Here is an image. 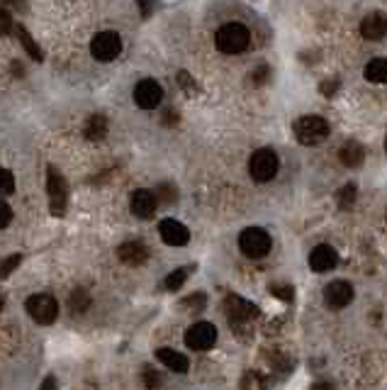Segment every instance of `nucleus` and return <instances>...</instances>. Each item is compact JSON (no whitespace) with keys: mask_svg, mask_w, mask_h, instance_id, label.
Here are the masks:
<instances>
[{"mask_svg":"<svg viewBox=\"0 0 387 390\" xmlns=\"http://www.w3.org/2000/svg\"><path fill=\"white\" fill-rule=\"evenodd\" d=\"M205 303H208V298H205V293H193L190 298L183 300V308L188 310H203Z\"/></svg>","mask_w":387,"mask_h":390,"instance_id":"obj_29","label":"nucleus"},{"mask_svg":"<svg viewBox=\"0 0 387 390\" xmlns=\"http://www.w3.org/2000/svg\"><path fill=\"white\" fill-rule=\"evenodd\" d=\"M156 358L163 363L166 368H171L173 373H188V368H190V361H188V356H183L180 351L176 349H158L156 351Z\"/></svg>","mask_w":387,"mask_h":390,"instance_id":"obj_17","label":"nucleus"},{"mask_svg":"<svg viewBox=\"0 0 387 390\" xmlns=\"http://www.w3.org/2000/svg\"><path fill=\"white\" fill-rule=\"evenodd\" d=\"M46 193H49L51 215L54 218H63V213H66V200H68V183L54 166H49V171H46Z\"/></svg>","mask_w":387,"mask_h":390,"instance_id":"obj_5","label":"nucleus"},{"mask_svg":"<svg viewBox=\"0 0 387 390\" xmlns=\"http://www.w3.org/2000/svg\"><path fill=\"white\" fill-rule=\"evenodd\" d=\"M363 159H365V149L358 141H346V144L338 149V161L348 168H358L360 163H363Z\"/></svg>","mask_w":387,"mask_h":390,"instance_id":"obj_18","label":"nucleus"},{"mask_svg":"<svg viewBox=\"0 0 387 390\" xmlns=\"http://www.w3.org/2000/svg\"><path fill=\"white\" fill-rule=\"evenodd\" d=\"M158 232H161V239L166 241L168 246H185L190 241V232L183 222L178 220H163L158 225Z\"/></svg>","mask_w":387,"mask_h":390,"instance_id":"obj_12","label":"nucleus"},{"mask_svg":"<svg viewBox=\"0 0 387 390\" xmlns=\"http://www.w3.org/2000/svg\"><path fill=\"white\" fill-rule=\"evenodd\" d=\"M360 34L363 39L378 42L387 34V15L383 13H370L368 18L360 23Z\"/></svg>","mask_w":387,"mask_h":390,"instance_id":"obj_14","label":"nucleus"},{"mask_svg":"<svg viewBox=\"0 0 387 390\" xmlns=\"http://www.w3.org/2000/svg\"><path fill=\"white\" fill-rule=\"evenodd\" d=\"M10 30H13V18L8 10H0V34L10 32Z\"/></svg>","mask_w":387,"mask_h":390,"instance_id":"obj_33","label":"nucleus"},{"mask_svg":"<svg viewBox=\"0 0 387 390\" xmlns=\"http://www.w3.org/2000/svg\"><path fill=\"white\" fill-rule=\"evenodd\" d=\"M120 51H122V39L113 30L95 34V39L90 42V54L98 61H115L120 56Z\"/></svg>","mask_w":387,"mask_h":390,"instance_id":"obj_7","label":"nucleus"},{"mask_svg":"<svg viewBox=\"0 0 387 390\" xmlns=\"http://www.w3.org/2000/svg\"><path fill=\"white\" fill-rule=\"evenodd\" d=\"M158 198H161L163 203H173V200H176V191H173V186L163 183V186L158 188Z\"/></svg>","mask_w":387,"mask_h":390,"instance_id":"obj_32","label":"nucleus"},{"mask_svg":"<svg viewBox=\"0 0 387 390\" xmlns=\"http://www.w3.org/2000/svg\"><path fill=\"white\" fill-rule=\"evenodd\" d=\"M161 98H163V91H161V86L153 81V78H144V81H139L134 86V103H137V108L153 110V108H158Z\"/></svg>","mask_w":387,"mask_h":390,"instance_id":"obj_9","label":"nucleus"},{"mask_svg":"<svg viewBox=\"0 0 387 390\" xmlns=\"http://www.w3.org/2000/svg\"><path fill=\"white\" fill-rule=\"evenodd\" d=\"M310 390H331V383H315Z\"/></svg>","mask_w":387,"mask_h":390,"instance_id":"obj_39","label":"nucleus"},{"mask_svg":"<svg viewBox=\"0 0 387 390\" xmlns=\"http://www.w3.org/2000/svg\"><path fill=\"white\" fill-rule=\"evenodd\" d=\"M25 308H27V315L37 325H51L59 317V303L49 293L32 295V298H27V303H25Z\"/></svg>","mask_w":387,"mask_h":390,"instance_id":"obj_4","label":"nucleus"},{"mask_svg":"<svg viewBox=\"0 0 387 390\" xmlns=\"http://www.w3.org/2000/svg\"><path fill=\"white\" fill-rule=\"evenodd\" d=\"M39 390H59V381H56V376H46L44 381H42Z\"/></svg>","mask_w":387,"mask_h":390,"instance_id":"obj_38","label":"nucleus"},{"mask_svg":"<svg viewBox=\"0 0 387 390\" xmlns=\"http://www.w3.org/2000/svg\"><path fill=\"white\" fill-rule=\"evenodd\" d=\"M190 271H193V268H176L173 273H168L166 283H163V286H166V291H180V288H183V283L188 281Z\"/></svg>","mask_w":387,"mask_h":390,"instance_id":"obj_25","label":"nucleus"},{"mask_svg":"<svg viewBox=\"0 0 387 390\" xmlns=\"http://www.w3.org/2000/svg\"><path fill=\"white\" fill-rule=\"evenodd\" d=\"M15 191V176L8 168H0V195H10Z\"/></svg>","mask_w":387,"mask_h":390,"instance_id":"obj_27","label":"nucleus"},{"mask_svg":"<svg viewBox=\"0 0 387 390\" xmlns=\"http://www.w3.org/2000/svg\"><path fill=\"white\" fill-rule=\"evenodd\" d=\"M356 198H358L356 183H346V186H341L338 188V193H336V203H338V208L341 210H351L353 203H356Z\"/></svg>","mask_w":387,"mask_h":390,"instance_id":"obj_22","label":"nucleus"},{"mask_svg":"<svg viewBox=\"0 0 387 390\" xmlns=\"http://www.w3.org/2000/svg\"><path fill=\"white\" fill-rule=\"evenodd\" d=\"M83 134H86L88 139H93V141L103 139V137L108 134V120H105L103 115H90L88 122H86V130H83Z\"/></svg>","mask_w":387,"mask_h":390,"instance_id":"obj_19","label":"nucleus"},{"mask_svg":"<svg viewBox=\"0 0 387 390\" xmlns=\"http://www.w3.org/2000/svg\"><path fill=\"white\" fill-rule=\"evenodd\" d=\"M273 295L275 298H280V300H293V288L290 286H273Z\"/></svg>","mask_w":387,"mask_h":390,"instance_id":"obj_34","label":"nucleus"},{"mask_svg":"<svg viewBox=\"0 0 387 390\" xmlns=\"http://www.w3.org/2000/svg\"><path fill=\"white\" fill-rule=\"evenodd\" d=\"M10 222H13V208L5 200H0V229H5Z\"/></svg>","mask_w":387,"mask_h":390,"instance_id":"obj_31","label":"nucleus"},{"mask_svg":"<svg viewBox=\"0 0 387 390\" xmlns=\"http://www.w3.org/2000/svg\"><path fill=\"white\" fill-rule=\"evenodd\" d=\"M5 308V298H3V293H0V310Z\"/></svg>","mask_w":387,"mask_h":390,"instance_id":"obj_40","label":"nucleus"},{"mask_svg":"<svg viewBox=\"0 0 387 390\" xmlns=\"http://www.w3.org/2000/svg\"><path fill=\"white\" fill-rule=\"evenodd\" d=\"M293 132H295V139L305 146H312V144H319L329 137V122L324 118H317V115H305V118L295 120L293 125Z\"/></svg>","mask_w":387,"mask_h":390,"instance_id":"obj_2","label":"nucleus"},{"mask_svg":"<svg viewBox=\"0 0 387 390\" xmlns=\"http://www.w3.org/2000/svg\"><path fill=\"white\" fill-rule=\"evenodd\" d=\"M118 256L122 263L127 266H141L146 259H149V249L141 241H125V244L118 249Z\"/></svg>","mask_w":387,"mask_h":390,"instance_id":"obj_16","label":"nucleus"},{"mask_svg":"<svg viewBox=\"0 0 387 390\" xmlns=\"http://www.w3.org/2000/svg\"><path fill=\"white\" fill-rule=\"evenodd\" d=\"M336 263H338V254L329 244H319V246L312 249V254H310V268L312 271L326 273V271H331V268H336Z\"/></svg>","mask_w":387,"mask_h":390,"instance_id":"obj_13","label":"nucleus"},{"mask_svg":"<svg viewBox=\"0 0 387 390\" xmlns=\"http://www.w3.org/2000/svg\"><path fill=\"white\" fill-rule=\"evenodd\" d=\"M15 32H18L20 44L25 46V51H27L32 59H34V61H44V51L39 49V44H37V42L32 39V34L23 27V25H18V27H15Z\"/></svg>","mask_w":387,"mask_h":390,"instance_id":"obj_20","label":"nucleus"},{"mask_svg":"<svg viewBox=\"0 0 387 390\" xmlns=\"http://www.w3.org/2000/svg\"><path fill=\"white\" fill-rule=\"evenodd\" d=\"M270 246H273V239H270L268 232L261 227H248L239 234V249H241V254L248 256V259H263L270 251Z\"/></svg>","mask_w":387,"mask_h":390,"instance_id":"obj_3","label":"nucleus"},{"mask_svg":"<svg viewBox=\"0 0 387 390\" xmlns=\"http://www.w3.org/2000/svg\"><path fill=\"white\" fill-rule=\"evenodd\" d=\"M141 378H144V386L149 388V390L161 386V376H158V373L153 371L151 366H144V373H141Z\"/></svg>","mask_w":387,"mask_h":390,"instance_id":"obj_30","label":"nucleus"},{"mask_svg":"<svg viewBox=\"0 0 387 390\" xmlns=\"http://www.w3.org/2000/svg\"><path fill=\"white\" fill-rule=\"evenodd\" d=\"M156 203H158L156 195L141 188V191H137L134 195H132V213L141 220H149V218H153V213H156Z\"/></svg>","mask_w":387,"mask_h":390,"instance_id":"obj_15","label":"nucleus"},{"mask_svg":"<svg viewBox=\"0 0 387 390\" xmlns=\"http://www.w3.org/2000/svg\"><path fill=\"white\" fill-rule=\"evenodd\" d=\"M319 91H322V96H326V98H331L334 93L338 91V81H324L319 86Z\"/></svg>","mask_w":387,"mask_h":390,"instance_id":"obj_36","label":"nucleus"},{"mask_svg":"<svg viewBox=\"0 0 387 390\" xmlns=\"http://www.w3.org/2000/svg\"><path fill=\"white\" fill-rule=\"evenodd\" d=\"M241 390H268V381L258 371H246L241 378Z\"/></svg>","mask_w":387,"mask_h":390,"instance_id":"obj_23","label":"nucleus"},{"mask_svg":"<svg viewBox=\"0 0 387 390\" xmlns=\"http://www.w3.org/2000/svg\"><path fill=\"white\" fill-rule=\"evenodd\" d=\"M353 300V288L346 281H334L324 288V303L331 310H343Z\"/></svg>","mask_w":387,"mask_h":390,"instance_id":"obj_11","label":"nucleus"},{"mask_svg":"<svg viewBox=\"0 0 387 390\" xmlns=\"http://www.w3.org/2000/svg\"><path fill=\"white\" fill-rule=\"evenodd\" d=\"M68 305H71V313L83 315L88 310V305H90L88 293L83 291V288H76V291L71 293V298H68Z\"/></svg>","mask_w":387,"mask_h":390,"instance_id":"obj_24","label":"nucleus"},{"mask_svg":"<svg viewBox=\"0 0 387 390\" xmlns=\"http://www.w3.org/2000/svg\"><path fill=\"white\" fill-rule=\"evenodd\" d=\"M137 5H139V10H141V18H151L153 8H156L153 0H137Z\"/></svg>","mask_w":387,"mask_h":390,"instance_id":"obj_35","label":"nucleus"},{"mask_svg":"<svg viewBox=\"0 0 387 390\" xmlns=\"http://www.w3.org/2000/svg\"><path fill=\"white\" fill-rule=\"evenodd\" d=\"M278 154L273 149H258L253 151L251 161H248V173H251L253 181L258 183H266V181H273L275 173H278Z\"/></svg>","mask_w":387,"mask_h":390,"instance_id":"obj_6","label":"nucleus"},{"mask_svg":"<svg viewBox=\"0 0 387 390\" xmlns=\"http://www.w3.org/2000/svg\"><path fill=\"white\" fill-rule=\"evenodd\" d=\"M20 263H23V254H10V256H5V259H0V281H5Z\"/></svg>","mask_w":387,"mask_h":390,"instance_id":"obj_26","label":"nucleus"},{"mask_svg":"<svg viewBox=\"0 0 387 390\" xmlns=\"http://www.w3.org/2000/svg\"><path fill=\"white\" fill-rule=\"evenodd\" d=\"M385 151H387V137H385Z\"/></svg>","mask_w":387,"mask_h":390,"instance_id":"obj_41","label":"nucleus"},{"mask_svg":"<svg viewBox=\"0 0 387 390\" xmlns=\"http://www.w3.org/2000/svg\"><path fill=\"white\" fill-rule=\"evenodd\" d=\"M224 310L227 315H229V320L236 325H246L248 320H256L258 317V308L256 305H251L248 300L239 298V295H229V298L224 300Z\"/></svg>","mask_w":387,"mask_h":390,"instance_id":"obj_10","label":"nucleus"},{"mask_svg":"<svg viewBox=\"0 0 387 390\" xmlns=\"http://www.w3.org/2000/svg\"><path fill=\"white\" fill-rule=\"evenodd\" d=\"M268 73H270V68H268V66L256 68V71H253V83H256V86H261L263 81H268Z\"/></svg>","mask_w":387,"mask_h":390,"instance_id":"obj_37","label":"nucleus"},{"mask_svg":"<svg viewBox=\"0 0 387 390\" xmlns=\"http://www.w3.org/2000/svg\"><path fill=\"white\" fill-rule=\"evenodd\" d=\"M248 42H251V32H248L241 23L222 25V27L217 30V34H215V46L222 51V54H229V56L246 51Z\"/></svg>","mask_w":387,"mask_h":390,"instance_id":"obj_1","label":"nucleus"},{"mask_svg":"<svg viewBox=\"0 0 387 390\" xmlns=\"http://www.w3.org/2000/svg\"><path fill=\"white\" fill-rule=\"evenodd\" d=\"M217 341V327L212 322H198L185 332V344L193 351H208Z\"/></svg>","mask_w":387,"mask_h":390,"instance_id":"obj_8","label":"nucleus"},{"mask_svg":"<svg viewBox=\"0 0 387 390\" xmlns=\"http://www.w3.org/2000/svg\"><path fill=\"white\" fill-rule=\"evenodd\" d=\"M178 86L183 88V91H188L190 96H195V93H198V83L193 81V76H190L188 71H180L178 73Z\"/></svg>","mask_w":387,"mask_h":390,"instance_id":"obj_28","label":"nucleus"},{"mask_svg":"<svg viewBox=\"0 0 387 390\" xmlns=\"http://www.w3.org/2000/svg\"><path fill=\"white\" fill-rule=\"evenodd\" d=\"M365 78L370 83H387V59H373L365 66Z\"/></svg>","mask_w":387,"mask_h":390,"instance_id":"obj_21","label":"nucleus"}]
</instances>
